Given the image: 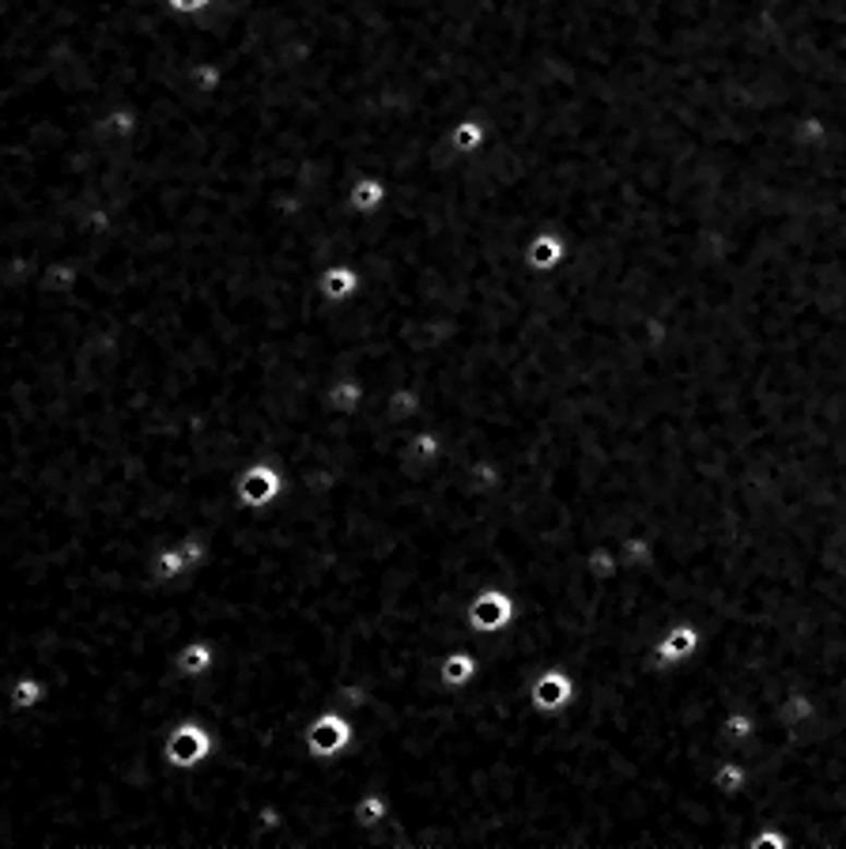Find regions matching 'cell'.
Segmentation results:
<instances>
[{"label": "cell", "mask_w": 846, "mask_h": 849, "mask_svg": "<svg viewBox=\"0 0 846 849\" xmlns=\"http://www.w3.org/2000/svg\"><path fill=\"white\" fill-rule=\"evenodd\" d=\"M72 284H76V268H69V265L46 268V287H53V291H64V287H72Z\"/></svg>", "instance_id": "cell-18"}, {"label": "cell", "mask_w": 846, "mask_h": 849, "mask_svg": "<svg viewBox=\"0 0 846 849\" xmlns=\"http://www.w3.org/2000/svg\"><path fill=\"white\" fill-rule=\"evenodd\" d=\"M563 258V242L556 235H540L537 242H533V253H529V261L537 268H552L556 261Z\"/></svg>", "instance_id": "cell-14"}, {"label": "cell", "mask_w": 846, "mask_h": 849, "mask_svg": "<svg viewBox=\"0 0 846 849\" xmlns=\"http://www.w3.org/2000/svg\"><path fill=\"white\" fill-rule=\"evenodd\" d=\"M330 408L344 411V416L359 411V408H364V385H359V382H336L330 390Z\"/></svg>", "instance_id": "cell-12"}, {"label": "cell", "mask_w": 846, "mask_h": 849, "mask_svg": "<svg viewBox=\"0 0 846 849\" xmlns=\"http://www.w3.org/2000/svg\"><path fill=\"white\" fill-rule=\"evenodd\" d=\"M212 0H167V8L170 12H182V15H196V12H204Z\"/></svg>", "instance_id": "cell-19"}, {"label": "cell", "mask_w": 846, "mask_h": 849, "mask_svg": "<svg viewBox=\"0 0 846 849\" xmlns=\"http://www.w3.org/2000/svg\"><path fill=\"white\" fill-rule=\"evenodd\" d=\"M525 698H529V706L540 717H560L563 710H571L574 698H579V683H574V675L560 669V665H548V669H540L529 680Z\"/></svg>", "instance_id": "cell-4"}, {"label": "cell", "mask_w": 846, "mask_h": 849, "mask_svg": "<svg viewBox=\"0 0 846 849\" xmlns=\"http://www.w3.org/2000/svg\"><path fill=\"white\" fill-rule=\"evenodd\" d=\"M4 698H8V706H12L15 714H35V710H43L46 698H49L46 675H38V672H20V675H12V680H8Z\"/></svg>", "instance_id": "cell-7"}, {"label": "cell", "mask_w": 846, "mask_h": 849, "mask_svg": "<svg viewBox=\"0 0 846 849\" xmlns=\"http://www.w3.org/2000/svg\"><path fill=\"white\" fill-rule=\"evenodd\" d=\"M434 672H439V683L446 691H469L476 675H480V654L469 646H454L439 657V669Z\"/></svg>", "instance_id": "cell-6"}, {"label": "cell", "mask_w": 846, "mask_h": 849, "mask_svg": "<svg viewBox=\"0 0 846 849\" xmlns=\"http://www.w3.org/2000/svg\"><path fill=\"white\" fill-rule=\"evenodd\" d=\"M413 457L424 461V465H431V461L442 457V442L439 434H416L413 439Z\"/></svg>", "instance_id": "cell-16"}, {"label": "cell", "mask_w": 846, "mask_h": 849, "mask_svg": "<svg viewBox=\"0 0 846 849\" xmlns=\"http://www.w3.org/2000/svg\"><path fill=\"white\" fill-rule=\"evenodd\" d=\"M110 133H118V136H129L133 133V113H110Z\"/></svg>", "instance_id": "cell-20"}, {"label": "cell", "mask_w": 846, "mask_h": 849, "mask_svg": "<svg viewBox=\"0 0 846 849\" xmlns=\"http://www.w3.org/2000/svg\"><path fill=\"white\" fill-rule=\"evenodd\" d=\"M212 669H216V642L201 638V634L182 642V649L175 654L178 680H201V675H208Z\"/></svg>", "instance_id": "cell-8"}, {"label": "cell", "mask_w": 846, "mask_h": 849, "mask_svg": "<svg viewBox=\"0 0 846 849\" xmlns=\"http://www.w3.org/2000/svg\"><path fill=\"white\" fill-rule=\"evenodd\" d=\"M517 620V600L507 585H480L465 605V623L476 638H499Z\"/></svg>", "instance_id": "cell-2"}, {"label": "cell", "mask_w": 846, "mask_h": 849, "mask_svg": "<svg viewBox=\"0 0 846 849\" xmlns=\"http://www.w3.org/2000/svg\"><path fill=\"white\" fill-rule=\"evenodd\" d=\"M454 147L457 152H476V147L484 144V125L480 121H462V125H454Z\"/></svg>", "instance_id": "cell-15"}, {"label": "cell", "mask_w": 846, "mask_h": 849, "mask_svg": "<svg viewBox=\"0 0 846 849\" xmlns=\"http://www.w3.org/2000/svg\"><path fill=\"white\" fill-rule=\"evenodd\" d=\"M287 491V480H284V473L281 468L273 465V461H250V465L238 473V480H235V499L242 502L246 510H269L273 506L276 499Z\"/></svg>", "instance_id": "cell-5"}, {"label": "cell", "mask_w": 846, "mask_h": 849, "mask_svg": "<svg viewBox=\"0 0 846 849\" xmlns=\"http://www.w3.org/2000/svg\"><path fill=\"white\" fill-rule=\"evenodd\" d=\"M351 815H356L359 830H378L385 820H390V797L382 789H364L356 804H351Z\"/></svg>", "instance_id": "cell-9"}, {"label": "cell", "mask_w": 846, "mask_h": 849, "mask_svg": "<svg viewBox=\"0 0 846 849\" xmlns=\"http://www.w3.org/2000/svg\"><path fill=\"white\" fill-rule=\"evenodd\" d=\"M382 201H385V186L378 178H359L356 189H351V204H356V212H374Z\"/></svg>", "instance_id": "cell-13"}, {"label": "cell", "mask_w": 846, "mask_h": 849, "mask_svg": "<svg viewBox=\"0 0 846 849\" xmlns=\"http://www.w3.org/2000/svg\"><path fill=\"white\" fill-rule=\"evenodd\" d=\"M258 585H265V566L258 571ZM261 665H265V649H261ZM258 695H261V683H258ZM258 793H261V744H258Z\"/></svg>", "instance_id": "cell-21"}, {"label": "cell", "mask_w": 846, "mask_h": 849, "mask_svg": "<svg viewBox=\"0 0 846 849\" xmlns=\"http://www.w3.org/2000/svg\"><path fill=\"white\" fill-rule=\"evenodd\" d=\"M219 748V737L212 725H201V721H178L170 725V732L163 737V763L170 770H196L216 755Z\"/></svg>", "instance_id": "cell-3"}, {"label": "cell", "mask_w": 846, "mask_h": 849, "mask_svg": "<svg viewBox=\"0 0 846 849\" xmlns=\"http://www.w3.org/2000/svg\"><path fill=\"white\" fill-rule=\"evenodd\" d=\"M359 287V276L351 268H330V272H322V291L330 295L333 302H341V299H348L351 291Z\"/></svg>", "instance_id": "cell-11"}, {"label": "cell", "mask_w": 846, "mask_h": 849, "mask_svg": "<svg viewBox=\"0 0 846 849\" xmlns=\"http://www.w3.org/2000/svg\"><path fill=\"white\" fill-rule=\"evenodd\" d=\"M416 408H420V397H416V393H408V390H401V393H393V397H390V411H393V419L413 416Z\"/></svg>", "instance_id": "cell-17"}, {"label": "cell", "mask_w": 846, "mask_h": 849, "mask_svg": "<svg viewBox=\"0 0 846 849\" xmlns=\"http://www.w3.org/2000/svg\"><path fill=\"white\" fill-rule=\"evenodd\" d=\"M182 574H193V571H189V563H186V555H182V548H178V543H167V548H159L152 555V578L159 585L178 582Z\"/></svg>", "instance_id": "cell-10"}, {"label": "cell", "mask_w": 846, "mask_h": 849, "mask_svg": "<svg viewBox=\"0 0 846 849\" xmlns=\"http://www.w3.org/2000/svg\"><path fill=\"white\" fill-rule=\"evenodd\" d=\"M356 721L351 717H344L336 706H322L314 717H310L307 725H302V748H307L310 760L318 763H333L341 760V755L351 752V744H356Z\"/></svg>", "instance_id": "cell-1"}]
</instances>
